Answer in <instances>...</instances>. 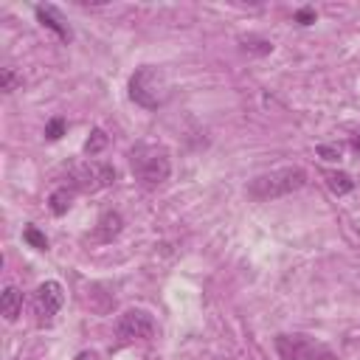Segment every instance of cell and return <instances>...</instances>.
I'll return each mask as SVG.
<instances>
[{
    "instance_id": "obj_1",
    "label": "cell",
    "mask_w": 360,
    "mask_h": 360,
    "mask_svg": "<svg viewBox=\"0 0 360 360\" xmlns=\"http://www.w3.org/2000/svg\"><path fill=\"white\" fill-rule=\"evenodd\" d=\"M129 166H132L135 180L141 186H146V188L163 186L169 180V174H172V158L158 143H138L129 152Z\"/></svg>"
},
{
    "instance_id": "obj_2",
    "label": "cell",
    "mask_w": 360,
    "mask_h": 360,
    "mask_svg": "<svg viewBox=\"0 0 360 360\" xmlns=\"http://www.w3.org/2000/svg\"><path fill=\"white\" fill-rule=\"evenodd\" d=\"M129 98L143 107V110H158L166 104L169 98V76L163 73V68L155 65H141L132 76H129Z\"/></svg>"
},
{
    "instance_id": "obj_3",
    "label": "cell",
    "mask_w": 360,
    "mask_h": 360,
    "mask_svg": "<svg viewBox=\"0 0 360 360\" xmlns=\"http://www.w3.org/2000/svg\"><path fill=\"white\" fill-rule=\"evenodd\" d=\"M304 183H307V172L301 166H284V169H273L267 174L253 177L248 183V194L253 200H276L304 188Z\"/></svg>"
},
{
    "instance_id": "obj_4",
    "label": "cell",
    "mask_w": 360,
    "mask_h": 360,
    "mask_svg": "<svg viewBox=\"0 0 360 360\" xmlns=\"http://www.w3.org/2000/svg\"><path fill=\"white\" fill-rule=\"evenodd\" d=\"M115 183V169L104 160H84L70 169V188L73 191H101Z\"/></svg>"
},
{
    "instance_id": "obj_5",
    "label": "cell",
    "mask_w": 360,
    "mask_h": 360,
    "mask_svg": "<svg viewBox=\"0 0 360 360\" xmlns=\"http://www.w3.org/2000/svg\"><path fill=\"white\" fill-rule=\"evenodd\" d=\"M276 352L281 360H332V352L307 335H278Z\"/></svg>"
},
{
    "instance_id": "obj_6",
    "label": "cell",
    "mask_w": 360,
    "mask_h": 360,
    "mask_svg": "<svg viewBox=\"0 0 360 360\" xmlns=\"http://www.w3.org/2000/svg\"><path fill=\"white\" fill-rule=\"evenodd\" d=\"M31 304H34V318H37V323H39V326H51V323L56 321L62 304H65V290H62V284H59V281H42V284L37 287Z\"/></svg>"
},
{
    "instance_id": "obj_7",
    "label": "cell",
    "mask_w": 360,
    "mask_h": 360,
    "mask_svg": "<svg viewBox=\"0 0 360 360\" xmlns=\"http://www.w3.org/2000/svg\"><path fill=\"white\" fill-rule=\"evenodd\" d=\"M155 321L143 309H127L115 321V335L121 340H152L155 338Z\"/></svg>"
},
{
    "instance_id": "obj_8",
    "label": "cell",
    "mask_w": 360,
    "mask_h": 360,
    "mask_svg": "<svg viewBox=\"0 0 360 360\" xmlns=\"http://www.w3.org/2000/svg\"><path fill=\"white\" fill-rule=\"evenodd\" d=\"M34 14H37V20H39L45 28H51L59 39H65V42H68V39L73 37V34H70V28H68V22H65V17L59 14V8H56V6H37V8H34Z\"/></svg>"
},
{
    "instance_id": "obj_9",
    "label": "cell",
    "mask_w": 360,
    "mask_h": 360,
    "mask_svg": "<svg viewBox=\"0 0 360 360\" xmlns=\"http://www.w3.org/2000/svg\"><path fill=\"white\" fill-rule=\"evenodd\" d=\"M121 228H124L121 214H118V211H104L101 219H98V225H96V233H93V236H96L98 242H110L112 236L121 233Z\"/></svg>"
},
{
    "instance_id": "obj_10",
    "label": "cell",
    "mask_w": 360,
    "mask_h": 360,
    "mask_svg": "<svg viewBox=\"0 0 360 360\" xmlns=\"http://www.w3.org/2000/svg\"><path fill=\"white\" fill-rule=\"evenodd\" d=\"M20 309H22V290L14 287V284H8V287L3 290V318H6L8 323L17 321Z\"/></svg>"
},
{
    "instance_id": "obj_11",
    "label": "cell",
    "mask_w": 360,
    "mask_h": 360,
    "mask_svg": "<svg viewBox=\"0 0 360 360\" xmlns=\"http://www.w3.org/2000/svg\"><path fill=\"white\" fill-rule=\"evenodd\" d=\"M323 174V180H326V186H329V191L332 194H338V197H343V194H349L352 188H354V180L346 174V172H335V169H323L321 172Z\"/></svg>"
},
{
    "instance_id": "obj_12",
    "label": "cell",
    "mask_w": 360,
    "mask_h": 360,
    "mask_svg": "<svg viewBox=\"0 0 360 360\" xmlns=\"http://www.w3.org/2000/svg\"><path fill=\"white\" fill-rule=\"evenodd\" d=\"M48 205H51V211H53L56 217L68 214V208L73 205V188H70V186H62V188H56V191L51 194Z\"/></svg>"
},
{
    "instance_id": "obj_13",
    "label": "cell",
    "mask_w": 360,
    "mask_h": 360,
    "mask_svg": "<svg viewBox=\"0 0 360 360\" xmlns=\"http://www.w3.org/2000/svg\"><path fill=\"white\" fill-rule=\"evenodd\" d=\"M104 146H107V135H104L101 129H93V132H90V138H87V143H84V152H87L90 158H96Z\"/></svg>"
},
{
    "instance_id": "obj_14",
    "label": "cell",
    "mask_w": 360,
    "mask_h": 360,
    "mask_svg": "<svg viewBox=\"0 0 360 360\" xmlns=\"http://www.w3.org/2000/svg\"><path fill=\"white\" fill-rule=\"evenodd\" d=\"M22 239H25L31 248H37V250H48V239H45V233H39L34 225H28V228L22 231Z\"/></svg>"
},
{
    "instance_id": "obj_15",
    "label": "cell",
    "mask_w": 360,
    "mask_h": 360,
    "mask_svg": "<svg viewBox=\"0 0 360 360\" xmlns=\"http://www.w3.org/2000/svg\"><path fill=\"white\" fill-rule=\"evenodd\" d=\"M20 82H22V79L17 76L14 68H3V79H0V90H3V93H14Z\"/></svg>"
},
{
    "instance_id": "obj_16",
    "label": "cell",
    "mask_w": 360,
    "mask_h": 360,
    "mask_svg": "<svg viewBox=\"0 0 360 360\" xmlns=\"http://www.w3.org/2000/svg\"><path fill=\"white\" fill-rule=\"evenodd\" d=\"M242 48H245V51H256V53H270V51H273V42L248 37V39H242Z\"/></svg>"
},
{
    "instance_id": "obj_17",
    "label": "cell",
    "mask_w": 360,
    "mask_h": 360,
    "mask_svg": "<svg viewBox=\"0 0 360 360\" xmlns=\"http://www.w3.org/2000/svg\"><path fill=\"white\" fill-rule=\"evenodd\" d=\"M62 132H65V121H62V118H51L48 127H45V135H48L51 141H56V138H62Z\"/></svg>"
},
{
    "instance_id": "obj_18",
    "label": "cell",
    "mask_w": 360,
    "mask_h": 360,
    "mask_svg": "<svg viewBox=\"0 0 360 360\" xmlns=\"http://www.w3.org/2000/svg\"><path fill=\"white\" fill-rule=\"evenodd\" d=\"M318 155L323 160H340V146H318Z\"/></svg>"
},
{
    "instance_id": "obj_19",
    "label": "cell",
    "mask_w": 360,
    "mask_h": 360,
    "mask_svg": "<svg viewBox=\"0 0 360 360\" xmlns=\"http://www.w3.org/2000/svg\"><path fill=\"white\" fill-rule=\"evenodd\" d=\"M295 22H301V25L315 22V11H312V8H301V11H295Z\"/></svg>"
},
{
    "instance_id": "obj_20",
    "label": "cell",
    "mask_w": 360,
    "mask_h": 360,
    "mask_svg": "<svg viewBox=\"0 0 360 360\" xmlns=\"http://www.w3.org/2000/svg\"><path fill=\"white\" fill-rule=\"evenodd\" d=\"M349 146H352V152H354V155H360V129H354V132H352Z\"/></svg>"
},
{
    "instance_id": "obj_21",
    "label": "cell",
    "mask_w": 360,
    "mask_h": 360,
    "mask_svg": "<svg viewBox=\"0 0 360 360\" xmlns=\"http://www.w3.org/2000/svg\"><path fill=\"white\" fill-rule=\"evenodd\" d=\"M76 360H96V354H90V352H82Z\"/></svg>"
}]
</instances>
